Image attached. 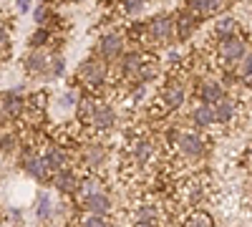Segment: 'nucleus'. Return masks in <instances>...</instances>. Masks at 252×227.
Here are the masks:
<instances>
[{"instance_id":"nucleus-1","label":"nucleus","mask_w":252,"mask_h":227,"mask_svg":"<svg viewBox=\"0 0 252 227\" xmlns=\"http://www.w3.org/2000/svg\"><path fill=\"white\" fill-rule=\"evenodd\" d=\"M109 71H111V64H109L106 58L89 56V58L81 61L76 76H78V81L89 91H101L103 86H106V81H109Z\"/></svg>"},{"instance_id":"nucleus-2","label":"nucleus","mask_w":252,"mask_h":227,"mask_svg":"<svg viewBox=\"0 0 252 227\" xmlns=\"http://www.w3.org/2000/svg\"><path fill=\"white\" fill-rule=\"evenodd\" d=\"M247 53V40L237 33L232 35H224V38H217V58L224 68H232L237 66L240 61L245 58Z\"/></svg>"},{"instance_id":"nucleus-3","label":"nucleus","mask_w":252,"mask_h":227,"mask_svg":"<svg viewBox=\"0 0 252 227\" xmlns=\"http://www.w3.org/2000/svg\"><path fill=\"white\" fill-rule=\"evenodd\" d=\"M146 38L157 46H169L172 38H177L174 33V18L172 15H154L152 20H146Z\"/></svg>"},{"instance_id":"nucleus-4","label":"nucleus","mask_w":252,"mask_h":227,"mask_svg":"<svg viewBox=\"0 0 252 227\" xmlns=\"http://www.w3.org/2000/svg\"><path fill=\"white\" fill-rule=\"evenodd\" d=\"M174 147H177V152H179L187 162H197V159H202V157L207 154V141L199 136V131H192V129L179 131Z\"/></svg>"},{"instance_id":"nucleus-5","label":"nucleus","mask_w":252,"mask_h":227,"mask_svg":"<svg viewBox=\"0 0 252 227\" xmlns=\"http://www.w3.org/2000/svg\"><path fill=\"white\" fill-rule=\"evenodd\" d=\"M187 101V84L182 78H169L159 94V104L164 111H179Z\"/></svg>"},{"instance_id":"nucleus-6","label":"nucleus","mask_w":252,"mask_h":227,"mask_svg":"<svg viewBox=\"0 0 252 227\" xmlns=\"http://www.w3.org/2000/svg\"><path fill=\"white\" fill-rule=\"evenodd\" d=\"M23 114H26V98H20V94L15 89L0 94V124L20 119Z\"/></svg>"},{"instance_id":"nucleus-7","label":"nucleus","mask_w":252,"mask_h":227,"mask_svg":"<svg viewBox=\"0 0 252 227\" xmlns=\"http://www.w3.org/2000/svg\"><path fill=\"white\" fill-rule=\"evenodd\" d=\"M116 127V109L111 104H103V101H96V109H94V116H91V124L89 129L98 131V134H106Z\"/></svg>"},{"instance_id":"nucleus-8","label":"nucleus","mask_w":252,"mask_h":227,"mask_svg":"<svg viewBox=\"0 0 252 227\" xmlns=\"http://www.w3.org/2000/svg\"><path fill=\"white\" fill-rule=\"evenodd\" d=\"M129 154H131V159H134L136 167H149V164L154 162V157H157V147H154L152 139L139 136V139H131Z\"/></svg>"},{"instance_id":"nucleus-9","label":"nucleus","mask_w":252,"mask_h":227,"mask_svg":"<svg viewBox=\"0 0 252 227\" xmlns=\"http://www.w3.org/2000/svg\"><path fill=\"white\" fill-rule=\"evenodd\" d=\"M124 35L121 33H103L101 40H98V56L101 58H106L109 64H114V61H119L124 56Z\"/></svg>"},{"instance_id":"nucleus-10","label":"nucleus","mask_w":252,"mask_h":227,"mask_svg":"<svg viewBox=\"0 0 252 227\" xmlns=\"http://www.w3.org/2000/svg\"><path fill=\"white\" fill-rule=\"evenodd\" d=\"M23 169H26V174L28 177H33L35 182H48L51 179V167H48V162H46V157L43 154H26V159H23Z\"/></svg>"},{"instance_id":"nucleus-11","label":"nucleus","mask_w":252,"mask_h":227,"mask_svg":"<svg viewBox=\"0 0 252 227\" xmlns=\"http://www.w3.org/2000/svg\"><path fill=\"white\" fill-rule=\"evenodd\" d=\"M51 184L61 192V195H73L78 192V177L71 167H63V169H56L51 174Z\"/></svg>"},{"instance_id":"nucleus-12","label":"nucleus","mask_w":252,"mask_h":227,"mask_svg":"<svg viewBox=\"0 0 252 227\" xmlns=\"http://www.w3.org/2000/svg\"><path fill=\"white\" fill-rule=\"evenodd\" d=\"M197 96H199L202 104H212L215 106L222 96H227V89H224V84H222L220 78H204L202 84H199Z\"/></svg>"},{"instance_id":"nucleus-13","label":"nucleus","mask_w":252,"mask_h":227,"mask_svg":"<svg viewBox=\"0 0 252 227\" xmlns=\"http://www.w3.org/2000/svg\"><path fill=\"white\" fill-rule=\"evenodd\" d=\"M111 210H114V202H111V197L103 190L83 197V212H96V215H106L109 217Z\"/></svg>"},{"instance_id":"nucleus-14","label":"nucleus","mask_w":252,"mask_h":227,"mask_svg":"<svg viewBox=\"0 0 252 227\" xmlns=\"http://www.w3.org/2000/svg\"><path fill=\"white\" fill-rule=\"evenodd\" d=\"M197 23H199V18L192 13V10H182L174 15V33H177V40H189L192 38V33L197 31Z\"/></svg>"},{"instance_id":"nucleus-15","label":"nucleus","mask_w":252,"mask_h":227,"mask_svg":"<svg viewBox=\"0 0 252 227\" xmlns=\"http://www.w3.org/2000/svg\"><path fill=\"white\" fill-rule=\"evenodd\" d=\"M106 157H109L106 147H103V144H98V141H94V144H83V149H81V164H83L86 169H96V167H101V164L106 162Z\"/></svg>"},{"instance_id":"nucleus-16","label":"nucleus","mask_w":252,"mask_h":227,"mask_svg":"<svg viewBox=\"0 0 252 227\" xmlns=\"http://www.w3.org/2000/svg\"><path fill=\"white\" fill-rule=\"evenodd\" d=\"M215 116L220 127H232L237 121V101L232 96H222L215 104Z\"/></svg>"},{"instance_id":"nucleus-17","label":"nucleus","mask_w":252,"mask_h":227,"mask_svg":"<svg viewBox=\"0 0 252 227\" xmlns=\"http://www.w3.org/2000/svg\"><path fill=\"white\" fill-rule=\"evenodd\" d=\"M189 121L194 124V129H212L217 127V116H215V106L212 104H199L192 109V114H189Z\"/></svg>"},{"instance_id":"nucleus-18","label":"nucleus","mask_w":252,"mask_h":227,"mask_svg":"<svg viewBox=\"0 0 252 227\" xmlns=\"http://www.w3.org/2000/svg\"><path fill=\"white\" fill-rule=\"evenodd\" d=\"M227 5V0H187V10H192L197 18L220 15Z\"/></svg>"},{"instance_id":"nucleus-19","label":"nucleus","mask_w":252,"mask_h":227,"mask_svg":"<svg viewBox=\"0 0 252 227\" xmlns=\"http://www.w3.org/2000/svg\"><path fill=\"white\" fill-rule=\"evenodd\" d=\"M48 58H51V56H48L43 48H33V51L26 56V61H23L26 73H31V76L48 73Z\"/></svg>"},{"instance_id":"nucleus-20","label":"nucleus","mask_w":252,"mask_h":227,"mask_svg":"<svg viewBox=\"0 0 252 227\" xmlns=\"http://www.w3.org/2000/svg\"><path fill=\"white\" fill-rule=\"evenodd\" d=\"M43 157H46V162H48L51 172L63 169V167H68V164H71V154H68V149H66V147H61V144H48V149L43 152Z\"/></svg>"},{"instance_id":"nucleus-21","label":"nucleus","mask_w":252,"mask_h":227,"mask_svg":"<svg viewBox=\"0 0 252 227\" xmlns=\"http://www.w3.org/2000/svg\"><path fill=\"white\" fill-rule=\"evenodd\" d=\"M35 217L40 222H51L56 217V202H53L51 192H46V190H40L35 197Z\"/></svg>"},{"instance_id":"nucleus-22","label":"nucleus","mask_w":252,"mask_h":227,"mask_svg":"<svg viewBox=\"0 0 252 227\" xmlns=\"http://www.w3.org/2000/svg\"><path fill=\"white\" fill-rule=\"evenodd\" d=\"M141 64H144V53H139V51H131V53L121 56V78L124 81H129V78L136 81V73H139Z\"/></svg>"},{"instance_id":"nucleus-23","label":"nucleus","mask_w":252,"mask_h":227,"mask_svg":"<svg viewBox=\"0 0 252 227\" xmlns=\"http://www.w3.org/2000/svg\"><path fill=\"white\" fill-rule=\"evenodd\" d=\"M161 222V215H159V207L157 204H139V210L134 215V225L139 227H152V225H159Z\"/></svg>"},{"instance_id":"nucleus-24","label":"nucleus","mask_w":252,"mask_h":227,"mask_svg":"<svg viewBox=\"0 0 252 227\" xmlns=\"http://www.w3.org/2000/svg\"><path fill=\"white\" fill-rule=\"evenodd\" d=\"M159 76V64L154 58H144V64L136 73V81H141V84H152V81H157Z\"/></svg>"},{"instance_id":"nucleus-25","label":"nucleus","mask_w":252,"mask_h":227,"mask_svg":"<svg viewBox=\"0 0 252 227\" xmlns=\"http://www.w3.org/2000/svg\"><path fill=\"white\" fill-rule=\"evenodd\" d=\"M101 187H103V182H101V177H98V174H94V172L78 179V195H81V197L94 195V192H98Z\"/></svg>"},{"instance_id":"nucleus-26","label":"nucleus","mask_w":252,"mask_h":227,"mask_svg":"<svg viewBox=\"0 0 252 227\" xmlns=\"http://www.w3.org/2000/svg\"><path fill=\"white\" fill-rule=\"evenodd\" d=\"M94 109H96V98H91V96H86V98H78L76 114H78V121L83 124V127H89V124H91Z\"/></svg>"},{"instance_id":"nucleus-27","label":"nucleus","mask_w":252,"mask_h":227,"mask_svg":"<svg viewBox=\"0 0 252 227\" xmlns=\"http://www.w3.org/2000/svg\"><path fill=\"white\" fill-rule=\"evenodd\" d=\"M184 225H189V227H212L215 225V217L209 215V212H204V210H192V212L184 217Z\"/></svg>"},{"instance_id":"nucleus-28","label":"nucleus","mask_w":252,"mask_h":227,"mask_svg":"<svg viewBox=\"0 0 252 227\" xmlns=\"http://www.w3.org/2000/svg\"><path fill=\"white\" fill-rule=\"evenodd\" d=\"M237 18H232V15H222L217 23H215V35L217 38H224V35H232V33H237Z\"/></svg>"},{"instance_id":"nucleus-29","label":"nucleus","mask_w":252,"mask_h":227,"mask_svg":"<svg viewBox=\"0 0 252 227\" xmlns=\"http://www.w3.org/2000/svg\"><path fill=\"white\" fill-rule=\"evenodd\" d=\"M184 199H187V204H199L204 199L202 182H187L184 184Z\"/></svg>"},{"instance_id":"nucleus-30","label":"nucleus","mask_w":252,"mask_h":227,"mask_svg":"<svg viewBox=\"0 0 252 227\" xmlns=\"http://www.w3.org/2000/svg\"><path fill=\"white\" fill-rule=\"evenodd\" d=\"M237 76H240V81H247V84H252V51H247L245 58L237 64Z\"/></svg>"},{"instance_id":"nucleus-31","label":"nucleus","mask_w":252,"mask_h":227,"mask_svg":"<svg viewBox=\"0 0 252 227\" xmlns=\"http://www.w3.org/2000/svg\"><path fill=\"white\" fill-rule=\"evenodd\" d=\"M51 43V31L46 28V26H40L38 31H33V35H31V48H43V46H48Z\"/></svg>"},{"instance_id":"nucleus-32","label":"nucleus","mask_w":252,"mask_h":227,"mask_svg":"<svg viewBox=\"0 0 252 227\" xmlns=\"http://www.w3.org/2000/svg\"><path fill=\"white\" fill-rule=\"evenodd\" d=\"M46 91H35V94H31L28 98H26V109H31V111H43L46 109Z\"/></svg>"},{"instance_id":"nucleus-33","label":"nucleus","mask_w":252,"mask_h":227,"mask_svg":"<svg viewBox=\"0 0 252 227\" xmlns=\"http://www.w3.org/2000/svg\"><path fill=\"white\" fill-rule=\"evenodd\" d=\"M63 71H66V61H63L61 53H53V56L48 58V73L58 78V76H63Z\"/></svg>"},{"instance_id":"nucleus-34","label":"nucleus","mask_w":252,"mask_h":227,"mask_svg":"<svg viewBox=\"0 0 252 227\" xmlns=\"http://www.w3.org/2000/svg\"><path fill=\"white\" fill-rule=\"evenodd\" d=\"M81 225H86V227H103V225H106V215L86 212V215L81 217Z\"/></svg>"},{"instance_id":"nucleus-35","label":"nucleus","mask_w":252,"mask_h":227,"mask_svg":"<svg viewBox=\"0 0 252 227\" xmlns=\"http://www.w3.org/2000/svg\"><path fill=\"white\" fill-rule=\"evenodd\" d=\"M48 18H51V8H48L46 3H40V5L33 10V20H35L38 26H46V23H51Z\"/></svg>"},{"instance_id":"nucleus-36","label":"nucleus","mask_w":252,"mask_h":227,"mask_svg":"<svg viewBox=\"0 0 252 227\" xmlns=\"http://www.w3.org/2000/svg\"><path fill=\"white\" fill-rule=\"evenodd\" d=\"M121 10H124L126 15H139V13L144 10V0H124Z\"/></svg>"},{"instance_id":"nucleus-37","label":"nucleus","mask_w":252,"mask_h":227,"mask_svg":"<svg viewBox=\"0 0 252 227\" xmlns=\"http://www.w3.org/2000/svg\"><path fill=\"white\" fill-rule=\"evenodd\" d=\"M58 104H61V109H76L78 106V94L76 91H66L58 98Z\"/></svg>"},{"instance_id":"nucleus-38","label":"nucleus","mask_w":252,"mask_h":227,"mask_svg":"<svg viewBox=\"0 0 252 227\" xmlns=\"http://www.w3.org/2000/svg\"><path fill=\"white\" fill-rule=\"evenodd\" d=\"M18 147V136L15 134H3V136H0V152H13Z\"/></svg>"},{"instance_id":"nucleus-39","label":"nucleus","mask_w":252,"mask_h":227,"mask_svg":"<svg viewBox=\"0 0 252 227\" xmlns=\"http://www.w3.org/2000/svg\"><path fill=\"white\" fill-rule=\"evenodd\" d=\"M166 64H169L172 68H177L182 64V53L179 51H169V53H166Z\"/></svg>"},{"instance_id":"nucleus-40","label":"nucleus","mask_w":252,"mask_h":227,"mask_svg":"<svg viewBox=\"0 0 252 227\" xmlns=\"http://www.w3.org/2000/svg\"><path fill=\"white\" fill-rule=\"evenodd\" d=\"M5 48H8V28L0 26V51H5Z\"/></svg>"},{"instance_id":"nucleus-41","label":"nucleus","mask_w":252,"mask_h":227,"mask_svg":"<svg viewBox=\"0 0 252 227\" xmlns=\"http://www.w3.org/2000/svg\"><path fill=\"white\" fill-rule=\"evenodd\" d=\"M18 10L20 13H28L31 10V0H18Z\"/></svg>"},{"instance_id":"nucleus-42","label":"nucleus","mask_w":252,"mask_h":227,"mask_svg":"<svg viewBox=\"0 0 252 227\" xmlns=\"http://www.w3.org/2000/svg\"><path fill=\"white\" fill-rule=\"evenodd\" d=\"M10 217H13V222H20V220H23V217H20V212H18V210H13V212H10Z\"/></svg>"},{"instance_id":"nucleus-43","label":"nucleus","mask_w":252,"mask_h":227,"mask_svg":"<svg viewBox=\"0 0 252 227\" xmlns=\"http://www.w3.org/2000/svg\"><path fill=\"white\" fill-rule=\"evenodd\" d=\"M247 164L252 167V147H250V152H247Z\"/></svg>"},{"instance_id":"nucleus-44","label":"nucleus","mask_w":252,"mask_h":227,"mask_svg":"<svg viewBox=\"0 0 252 227\" xmlns=\"http://www.w3.org/2000/svg\"><path fill=\"white\" fill-rule=\"evenodd\" d=\"M66 3H83V0H66Z\"/></svg>"},{"instance_id":"nucleus-45","label":"nucleus","mask_w":252,"mask_h":227,"mask_svg":"<svg viewBox=\"0 0 252 227\" xmlns=\"http://www.w3.org/2000/svg\"><path fill=\"white\" fill-rule=\"evenodd\" d=\"M3 23H5V20H3V13H0V26H3Z\"/></svg>"},{"instance_id":"nucleus-46","label":"nucleus","mask_w":252,"mask_h":227,"mask_svg":"<svg viewBox=\"0 0 252 227\" xmlns=\"http://www.w3.org/2000/svg\"><path fill=\"white\" fill-rule=\"evenodd\" d=\"M250 195H252V179H250Z\"/></svg>"},{"instance_id":"nucleus-47","label":"nucleus","mask_w":252,"mask_h":227,"mask_svg":"<svg viewBox=\"0 0 252 227\" xmlns=\"http://www.w3.org/2000/svg\"><path fill=\"white\" fill-rule=\"evenodd\" d=\"M235 3H245V0H235Z\"/></svg>"},{"instance_id":"nucleus-48","label":"nucleus","mask_w":252,"mask_h":227,"mask_svg":"<svg viewBox=\"0 0 252 227\" xmlns=\"http://www.w3.org/2000/svg\"><path fill=\"white\" fill-rule=\"evenodd\" d=\"M43 3H46V0H43Z\"/></svg>"}]
</instances>
